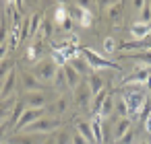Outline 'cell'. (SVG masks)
Wrapping results in <instances>:
<instances>
[{
    "instance_id": "cell-1",
    "label": "cell",
    "mask_w": 151,
    "mask_h": 144,
    "mask_svg": "<svg viewBox=\"0 0 151 144\" xmlns=\"http://www.w3.org/2000/svg\"><path fill=\"white\" fill-rule=\"evenodd\" d=\"M122 99H124V103L128 107V117L139 119V113H141V109H143V105L147 101V93L141 87H128V89H124Z\"/></svg>"
},
{
    "instance_id": "cell-2",
    "label": "cell",
    "mask_w": 151,
    "mask_h": 144,
    "mask_svg": "<svg viewBox=\"0 0 151 144\" xmlns=\"http://www.w3.org/2000/svg\"><path fill=\"white\" fill-rule=\"evenodd\" d=\"M79 52H81V56L89 62V66H91L93 70H120V66H118L116 62H112V60L99 56V54H97L95 50H91V48H81Z\"/></svg>"
},
{
    "instance_id": "cell-3",
    "label": "cell",
    "mask_w": 151,
    "mask_h": 144,
    "mask_svg": "<svg viewBox=\"0 0 151 144\" xmlns=\"http://www.w3.org/2000/svg\"><path fill=\"white\" fill-rule=\"evenodd\" d=\"M60 126H62V121H60L58 117H42V119L33 121L31 126H27V128H25L23 132H19V134H31V136H35V134H52V132H56Z\"/></svg>"
},
{
    "instance_id": "cell-4",
    "label": "cell",
    "mask_w": 151,
    "mask_h": 144,
    "mask_svg": "<svg viewBox=\"0 0 151 144\" xmlns=\"http://www.w3.org/2000/svg\"><path fill=\"white\" fill-rule=\"evenodd\" d=\"M151 80V68H147V66H139V68H134L132 72H128L126 76H122L120 80H118V87H137V84H147Z\"/></svg>"
},
{
    "instance_id": "cell-5",
    "label": "cell",
    "mask_w": 151,
    "mask_h": 144,
    "mask_svg": "<svg viewBox=\"0 0 151 144\" xmlns=\"http://www.w3.org/2000/svg\"><path fill=\"white\" fill-rule=\"evenodd\" d=\"M73 101L77 105L79 111H91V101H93V93L89 89L87 82H81L75 91H73Z\"/></svg>"
},
{
    "instance_id": "cell-6",
    "label": "cell",
    "mask_w": 151,
    "mask_h": 144,
    "mask_svg": "<svg viewBox=\"0 0 151 144\" xmlns=\"http://www.w3.org/2000/svg\"><path fill=\"white\" fill-rule=\"evenodd\" d=\"M56 72H58V66L52 60H42L40 64H35V70H33L35 78L44 84H52L56 78Z\"/></svg>"
},
{
    "instance_id": "cell-7",
    "label": "cell",
    "mask_w": 151,
    "mask_h": 144,
    "mask_svg": "<svg viewBox=\"0 0 151 144\" xmlns=\"http://www.w3.org/2000/svg\"><path fill=\"white\" fill-rule=\"evenodd\" d=\"M23 101H25L27 109H46V105L50 103V99H48V95H46L44 91H35V93H25Z\"/></svg>"
},
{
    "instance_id": "cell-8",
    "label": "cell",
    "mask_w": 151,
    "mask_h": 144,
    "mask_svg": "<svg viewBox=\"0 0 151 144\" xmlns=\"http://www.w3.org/2000/svg\"><path fill=\"white\" fill-rule=\"evenodd\" d=\"M21 87H23L25 93H35V91H44L46 89V84L40 82L35 78V74L33 72H27V70L21 72Z\"/></svg>"
},
{
    "instance_id": "cell-9",
    "label": "cell",
    "mask_w": 151,
    "mask_h": 144,
    "mask_svg": "<svg viewBox=\"0 0 151 144\" xmlns=\"http://www.w3.org/2000/svg\"><path fill=\"white\" fill-rule=\"evenodd\" d=\"M46 111L50 113V117H58V119H60V115H64V113L68 111V99H66L64 95L58 97L56 101H52V103L48 105Z\"/></svg>"
},
{
    "instance_id": "cell-10",
    "label": "cell",
    "mask_w": 151,
    "mask_h": 144,
    "mask_svg": "<svg viewBox=\"0 0 151 144\" xmlns=\"http://www.w3.org/2000/svg\"><path fill=\"white\" fill-rule=\"evenodd\" d=\"M149 33H151V25H147V23H143V21H134V23L130 25V35L134 37V41L147 39Z\"/></svg>"
},
{
    "instance_id": "cell-11",
    "label": "cell",
    "mask_w": 151,
    "mask_h": 144,
    "mask_svg": "<svg viewBox=\"0 0 151 144\" xmlns=\"http://www.w3.org/2000/svg\"><path fill=\"white\" fill-rule=\"evenodd\" d=\"M15 84H17V70H11V74L4 78L2 82V95H0V101H4V99H11L13 91H15Z\"/></svg>"
},
{
    "instance_id": "cell-12",
    "label": "cell",
    "mask_w": 151,
    "mask_h": 144,
    "mask_svg": "<svg viewBox=\"0 0 151 144\" xmlns=\"http://www.w3.org/2000/svg\"><path fill=\"white\" fill-rule=\"evenodd\" d=\"M75 132H79V134L87 140V144H95V138H93V132H91V123H89V121L77 119V121H75Z\"/></svg>"
},
{
    "instance_id": "cell-13",
    "label": "cell",
    "mask_w": 151,
    "mask_h": 144,
    "mask_svg": "<svg viewBox=\"0 0 151 144\" xmlns=\"http://www.w3.org/2000/svg\"><path fill=\"white\" fill-rule=\"evenodd\" d=\"M17 101H19V99H15V97L0 101V121H2V119L6 121V119H11V117H13V111H15Z\"/></svg>"
},
{
    "instance_id": "cell-14",
    "label": "cell",
    "mask_w": 151,
    "mask_h": 144,
    "mask_svg": "<svg viewBox=\"0 0 151 144\" xmlns=\"http://www.w3.org/2000/svg\"><path fill=\"white\" fill-rule=\"evenodd\" d=\"M64 76H66V84H68V89H70V91H75V89L83 82V80H81V74H79L70 64H66V66H64Z\"/></svg>"
},
{
    "instance_id": "cell-15",
    "label": "cell",
    "mask_w": 151,
    "mask_h": 144,
    "mask_svg": "<svg viewBox=\"0 0 151 144\" xmlns=\"http://www.w3.org/2000/svg\"><path fill=\"white\" fill-rule=\"evenodd\" d=\"M132 128V119L130 117H124V119H118L116 126H114V142H118L128 130Z\"/></svg>"
},
{
    "instance_id": "cell-16",
    "label": "cell",
    "mask_w": 151,
    "mask_h": 144,
    "mask_svg": "<svg viewBox=\"0 0 151 144\" xmlns=\"http://www.w3.org/2000/svg\"><path fill=\"white\" fill-rule=\"evenodd\" d=\"M91 132H93V138H95V144L97 142H104V134H101V128H104V119H101V115H93L91 117Z\"/></svg>"
},
{
    "instance_id": "cell-17",
    "label": "cell",
    "mask_w": 151,
    "mask_h": 144,
    "mask_svg": "<svg viewBox=\"0 0 151 144\" xmlns=\"http://www.w3.org/2000/svg\"><path fill=\"white\" fill-rule=\"evenodd\" d=\"M89 89H91L93 95H97L99 91H104V76H101L99 70H93L91 72V76H89Z\"/></svg>"
},
{
    "instance_id": "cell-18",
    "label": "cell",
    "mask_w": 151,
    "mask_h": 144,
    "mask_svg": "<svg viewBox=\"0 0 151 144\" xmlns=\"http://www.w3.org/2000/svg\"><path fill=\"white\" fill-rule=\"evenodd\" d=\"M4 142L6 144H37L35 136H31V134H11Z\"/></svg>"
},
{
    "instance_id": "cell-19",
    "label": "cell",
    "mask_w": 151,
    "mask_h": 144,
    "mask_svg": "<svg viewBox=\"0 0 151 144\" xmlns=\"http://www.w3.org/2000/svg\"><path fill=\"white\" fill-rule=\"evenodd\" d=\"M122 9H124V4L122 2H114L106 13H108V19H110V23H114V25H118L120 21H122Z\"/></svg>"
},
{
    "instance_id": "cell-20",
    "label": "cell",
    "mask_w": 151,
    "mask_h": 144,
    "mask_svg": "<svg viewBox=\"0 0 151 144\" xmlns=\"http://www.w3.org/2000/svg\"><path fill=\"white\" fill-rule=\"evenodd\" d=\"M68 64H70V66H73V68H75V70H77L79 74H81V76H85V74H87V72L91 70V66H89V62H87V60H85V58H83L81 54H79L77 58H73V60H70Z\"/></svg>"
},
{
    "instance_id": "cell-21",
    "label": "cell",
    "mask_w": 151,
    "mask_h": 144,
    "mask_svg": "<svg viewBox=\"0 0 151 144\" xmlns=\"http://www.w3.org/2000/svg\"><path fill=\"white\" fill-rule=\"evenodd\" d=\"M114 107H116V97L110 93V95L106 97V101L101 103V107H99V113H97V115H101V119H106V117L114 111Z\"/></svg>"
},
{
    "instance_id": "cell-22",
    "label": "cell",
    "mask_w": 151,
    "mask_h": 144,
    "mask_svg": "<svg viewBox=\"0 0 151 144\" xmlns=\"http://www.w3.org/2000/svg\"><path fill=\"white\" fill-rule=\"evenodd\" d=\"M110 95V91L108 89H104V91H99L97 95H93V101H91V113L95 115V113H99V107H101V103L106 101V97Z\"/></svg>"
},
{
    "instance_id": "cell-23",
    "label": "cell",
    "mask_w": 151,
    "mask_h": 144,
    "mask_svg": "<svg viewBox=\"0 0 151 144\" xmlns=\"http://www.w3.org/2000/svg\"><path fill=\"white\" fill-rule=\"evenodd\" d=\"M42 21H44V15H31L29 17V37H35L40 33Z\"/></svg>"
},
{
    "instance_id": "cell-24",
    "label": "cell",
    "mask_w": 151,
    "mask_h": 144,
    "mask_svg": "<svg viewBox=\"0 0 151 144\" xmlns=\"http://www.w3.org/2000/svg\"><path fill=\"white\" fill-rule=\"evenodd\" d=\"M66 19H68V11H66V6H64V4H58V9H56V13H54V23L60 27Z\"/></svg>"
},
{
    "instance_id": "cell-25",
    "label": "cell",
    "mask_w": 151,
    "mask_h": 144,
    "mask_svg": "<svg viewBox=\"0 0 151 144\" xmlns=\"http://www.w3.org/2000/svg\"><path fill=\"white\" fill-rule=\"evenodd\" d=\"M50 35H52V21L44 17V21H42V27H40V33H37V37H40V39H48Z\"/></svg>"
},
{
    "instance_id": "cell-26",
    "label": "cell",
    "mask_w": 151,
    "mask_h": 144,
    "mask_svg": "<svg viewBox=\"0 0 151 144\" xmlns=\"http://www.w3.org/2000/svg\"><path fill=\"white\" fill-rule=\"evenodd\" d=\"M79 4H81V2H79ZM81 6H83V4H81ZM79 25H81V27H85V29L93 25V13H91L89 9H85V6H83V15H81V21H79Z\"/></svg>"
},
{
    "instance_id": "cell-27",
    "label": "cell",
    "mask_w": 151,
    "mask_h": 144,
    "mask_svg": "<svg viewBox=\"0 0 151 144\" xmlns=\"http://www.w3.org/2000/svg\"><path fill=\"white\" fill-rule=\"evenodd\" d=\"M114 109L118 111V117H120V119L128 117V107H126V103H124L122 95H120V97H116V107H114Z\"/></svg>"
},
{
    "instance_id": "cell-28",
    "label": "cell",
    "mask_w": 151,
    "mask_h": 144,
    "mask_svg": "<svg viewBox=\"0 0 151 144\" xmlns=\"http://www.w3.org/2000/svg\"><path fill=\"white\" fill-rule=\"evenodd\" d=\"M56 89H68V84H66V76H64V68H58V72H56V78H54V82H52Z\"/></svg>"
},
{
    "instance_id": "cell-29",
    "label": "cell",
    "mask_w": 151,
    "mask_h": 144,
    "mask_svg": "<svg viewBox=\"0 0 151 144\" xmlns=\"http://www.w3.org/2000/svg\"><path fill=\"white\" fill-rule=\"evenodd\" d=\"M101 48H104V52H106V54H110V56H112V54L118 50V43H116V39H114V37H106V39H104V43H101Z\"/></svg>"
},
{
    "instance_id": "cell-30",
    "label": "cell",
    "mask_w": 151,
    "mask_h": 144,
    "mask_svg": "<svg viewBox=\"0 0 151 144\" xmlns=\"http://www.w3.org/2000/svg\"><path fill=\"white\" fill-rule=\"evenodd\" d=\"M73 140V134L68 132V130H62V132H58V136H56V144H68Z\"/></svg>"
},
{
    "instance_id": "cell-31",
    "label": "cell",
    "mask_w": 151,
    "mask_h": 144,
    "mask_svg": "<svg viewBox=\"0 0 151 144\" xmlns=\"http://www.w3.org/2000/svg\"><path fill=\"white\" fill-rule=\"evenodd\" d=\"M11 128H13V121H11V119H6V121L0 123V142L6 138V134H9V130H11Z\"/></svg>"
},
{
    "instance_id": "cell-32",
    "label": "cell",
    "mask_w": 151,
    "mask_h": 144,
    "mask_svg": "<svg viewBox=\"0 0 151 144\" xmlns=\"http://www.w3.org/2000/svg\"><path fill=\"white\" fill-rule=\"evenodd\" d=\"M141 21H143V23H147V25L151 23V9H149V2L141 9Z\"/></svg>"
},
{
    "instance_id": "cell-33",
    "label": "cell",
    "mask_w": 151,
    "mask_h": 144,
    "mask_svg": "<svg viewBox=\"0 0 151 144\" xmlns=\"http://www.w3.org/2000/svg\"><path fill=\"white\" fill-rule=\"evenodd\" d=\"M132 140H134V128H130V130H128V132H126V134H124L116 144H130Z\"/></svg>"
},
{
    "instance_id": "cell-34",
    "label": "cell",
    "mask_w": 151,
    "mask_h": 144,
    "mask_svg": "<svg viewBox=\"0 0 151 144\" xmlns=\"http://www.w3.org/2000/svg\"><path fill=\"white\" fill-rule=\"evenodd\" d=\"M73 27H75V21H73L70 17H68V19L60 25V29H62V31H66V33H70V31H73Z\"/></svg>"
},
{
    "instance_id": "cell-35",
    "label": "cell",
    "mask_w": 151,
    "mask_h": 144,
    "mask_svg": "<svg viewBox=\"0 0 151 144\" xmlns=\"http://www.w3.org/2000/svg\"><path fill=\"white\" fill-rule=\"evenodd\" d=\"M73 144H87V140L79 134V132H73V140H70Z\"/></svg>"
},
{
    "instance_id": "cell-36",
    "label": "cell",
    "mask_w": 151,
    "mask_h": 144,
    "mask_svg": "<svg viewBox=\"0 0 151 144\" xmlns=\"http://www.w3.org/2000/svg\"><path fill=\"white\" fill-rule=\"evenodd\" d=\"M6 54H9V43L6 45H0V62L6 60Z\"/></svg>"
},
{
    "instance_id": "cell-37",
    "label": "cell",
    "mask_w": 151,
    "mask_h": 144,
    "mask_svg": "<svg viewBox=\"0 0 151 144\" xmlns=\"http://www.w3.org/2000/svg\"><path fill=\"white\" fill-rule=\"evenodd\" d=\"M143 126H145V132H149V134H151V115L143 121Z\"/></svg>"
},
{
    "instance_id": "cell-38",
    "label": "cell",
    "mask_w": 151,
    "mask_h": 144,
    "mask_svg": "<svg viewBox=\"0 0 151 144\" xmlns=\"http://www.w3.org/2000/svg\"><path fill=\"white\" fill-rule=\"evenodd\" d=\"M42 144H56V136H50V138H46Z\"/></svg>"
},
{
    "instance_id": "cell-39",
    "label": "cell",
    "mask_w": 151,
    "mask_h": 144,
    "mask_svg": "<svg viewBox=\"0 0 151 144\" xmlns=\"http://www.w3.org/2000/svg\"><path fill=\"white\" fill-rule=\"evenodd\" d=\"M147 2H143V0H137V2H134V9H143Z\"/></svg>"
},
{
    "instance_id": "cell-40",
    "label": "cell",
    "mask_w": 151,
    "mask_h": 144,
    "mask_svg": "<svg viewBox=\"0 0 151 144\" xmlns=\"http://www.w3.org/2000/svg\"><path fill=\"white\" fill-rule=\"evenodd\" d=\"M147 87H149V95H147V97H149V101H151V80L147 82Z\"/></svg>"
},
{
    "instance_id": "cell-41",
    "label": "cell",
    "mask_w": 151,
    "mask_h": 144,
    "mask_svg": "<svg viewBox=\"0 0 151 144\" xmlns=\"http://www.w3.org/2000/svg\"><path fill=\"white\" fill-rule=\"evenodd\" d=\"M0 9H2V2H0ZM0 17H2V11H0Z\"/></svg>"
},
{
    "instance_id": "cell-42",
    "label": "cell",
    "mask_w": 151,
    "mask_h": 144,
    "mask_svg": "<svg viewBox=\"0 0 151 144\" xmlns=\"http://www.w3.org/2000/svg\"><path fill=\"white\" fill-rule=\"evenodd\" d=\"M149 9H151V2H149Z\"/></svg>"
}]
</instances>
